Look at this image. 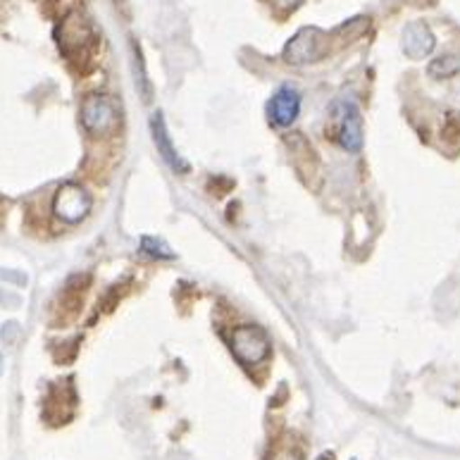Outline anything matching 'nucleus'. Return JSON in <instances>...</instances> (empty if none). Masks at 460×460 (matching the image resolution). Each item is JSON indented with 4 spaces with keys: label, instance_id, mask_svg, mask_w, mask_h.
Returning <instances> with one entry per match:
<instances>
[{
    "label": "nucleus",
    "instance_id": "1",
    "mask_svg": "<svg viewBox=\"0 0 460 460\" xmlns=\"http://www.w3.org/2000/svg\"><path fill=\"white\" fill-rule=\"evenodd\" d=\"M332 115V137L344 151L360 153L365 141L363 115L353 98H339L330 108Z\"/></svg>",
    "mask_w": 460,
    "mask_h": 460
},
{
    "label": "nucleus",
    "instance_id": "2",
    "mask_svg": "<svg viewBox=\"0 0 460 460\" xmlns=\"http://www.w3.org/2000/svg\"><path fill=\"white\" fill-rule=\"evenodd\" d=\"M229 350L241 365H262L272 353V341L261 324H236L229 334Z\"/></svg>",
    "mask_w": 460,
    "mask_h": 460
},
{
    "label": "nucleus",
    "instance_id": "3",
    "mask_svg": "<svg viewBox=\"0 0 460 460\" xmlns=\"http://www.w3.org/2000/svg\"><path fill=\"white\" fill-rule=\"evenodd\" d=\"M79 119L91 137H108L119 127V105L108 93H89L82 101Z\"/></svg>",
    "mask_w": 460,
    "mask_h": 460
},
{
    "label": "nucleus",
    "instance_id": "4",
    "mask_svg": "<svg viewBox=\"0 0 460 460\" xmlns=\"http://www.w3.org/2000/svg\"><path fill=\"white\" fill-rule=\"evenodd\" d=\"M327 41L330 36L323 29L305 27L296 31L294 39L284 46L282 58L288 65H310V62L323 60L327 56Z\"/></svg>",
    "mask_w": 460,
    "mask_h": 460
},
{
    "label": "nucleus",
    "instance_id": "5",
    "mask_svg": "<svg viewBox=\"0 0 460 460\" xmlns=\"http://www.w3.org/2000/svg\"><path fill=\"white\" fill-rule=\"evenodd\" d=\"M96 34L82 14H72L62 22L60 31H58V46L65 50L69 60L75 58H86L96 50Z\"/></svg>",
    "mask_w": 460,
    "mask_h": 460
},
{
    "label": "nucleus",
    "instance_id": "6",
    "mask_svg": "<svg viewBox=\"0 0 460 460\" xmlns=\"http://www.w3.org/2000/svg\"><path fill=\"white\" fill-rule=\"evenodd\" d=\"M91 208H93V199L84 186L67 181L58 189L56 199H53V213L65 225H79L89 217Z\"/></svg>",
    "mask_w": 460,
    "mask_h": 460
},
{
    "label": "nucleus",
    "instance_id": "7",
    "mask_svg": "<svg viewBox=\"0 0 460 460\" xmlns=\"http://www.w3.org/2000/svg\"><path fill=\"white\" fill-rule=\"evenodd\" d=\"M301 91L294 86H282L275 91V96L268 103V119L277 129H288L301 115Z\"/></svg>",
    "mask_w": 460,
    "mask_h": 460
},
{
    "label": "nucleus",
    "instance_id": "8",
    "mask_svg": "<svg viewBox=\"0 0 460 460\" xmlns=\"http://www.w3.org/2000/svg\"><path fill=\"white\" fill-rule=\"evenodd\" d=\"M151 134H153V144L158 148L160 158L165 160L167 167L177 174H186L191 167L181 158V153L177 151V146L172 144V138H170V131H167L165 117L163 112H153L151 117Z\"/></svg>",
    "mask_w": 460,
    "mask_h": 460
},
{
    "label": "nucleus",
    "instance_id": "9",
    "mask_svg": "<svg viewBox=\"0 0 460 460\" xmlns=\"http://www.w3.org/2000/svg\"><path fill=\"white\" fill-rule=\"evenodd\" d=\"M437 46V39H434L429 24L422 20H415L411 24H405L403 39H401V49L411 60H420V58H427Z\"/></svg>",
    "mask_w": 460,
    "mask_h": 460
},
{
    "label": "nucleus",
    "instance_id": "10",
    "mask_svg": "<svg viewBox=\"0 0 460 460\" xmlns=\"http://www.w3.org/2000/svg\"><path fill=\"white\" fill-rule=\"evenodd\" d=\"M429 76L434 79H454V76L460 75V56H454V53H447V56L434 58L427 67Z\"/></svg>",
    "mask_w": 460,
    "mask_h": 460
},
{
    "label": "nucleus",
    "instance_id": "11",
    "mask_svg": "<svg viewBox=\"0 0 460 460\" xmlns=\"http://www.w3.org/2000/svg\"><path fill=\"white\" fill-rule=\"evenodd\" d=\"M141 251H144L146 255L155 258V261H172L174 258V253L167 248L165 241L153 239V236H144V239H141Z\"/></svg>",
    "mask_w": 460,
    "mask_h": 460
},
{
    "label": "nucleus",
    "instance_id": "12",
    "mask_svg": "<svg viewBox=\"0 0 460 460\" xmlns=\"http://www.w3.org/2000/svg\"><path fill=\"white\" fill-rule=\"evenodd\" d=\"M270 460H303L301 458V451L294 447H279L275 448V454H272V458Z\"/></svg>",
    "mask_w": 460,
    "mask_h": 460
},
{
    "label": "nucleus",
    "instance_id": "13",
    "mask_svg": "<svg viewBox=\"0 0 460 460\" xmlns=\"http://www.w3.org/2000/svg\"><path fill=\"white\" fill-rule=\"evenodd\" d=\"M270 3H272V5H275L279 13H294L296 7L301 5L303 0H270Z\"/></svg>",
    "mask_w": 460,
    "mask_h": 460
},
{
    "label": "nucleus",
    "instance_id": "14",
    "mask_svg": "<svg viewBox=\"0 0 460 460\" xmlns=\"http://www.w3.org/2000/svg\"><path fill=\"white\" fill-rule=\"evenodd\" d=\"M315 460H334V454H332V451H327V454H320V456H317Z\"/></svg>",
    "mask_w": 460,
    "mask_h": 460
}]
</instances>
